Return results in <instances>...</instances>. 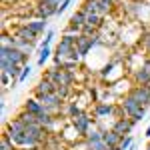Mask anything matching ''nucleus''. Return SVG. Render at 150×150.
<instances>
[{
	"instance_id": "obj_1",
	"label": "nucleus",
	"mask_w": 150,
	"mask_h": 150,
	"mask_svg": "<svg viewBox=\"0 0 150 150\" xmlns=\"http://www.w3.org/2000/svg\"><path fill=\"white\" fill-rule=\"evenodd\" d=\"M118 108H120L122 116H126V118H130V120H134L136 124L146 116V106H142L138 100H134L130 94H124V96L120 98Z\"/></svg>"
},
{
	"instance_id": "obj_2",
	"label": "nucleus",
	"mask_w": 150,
	"mask_h": 150,
	"mask_svg": "<svg viewBox=\"0 0 150 150\" xmlns=\"http://www.w3.org/2000/svg\"><path fill=\"white\" fill-rule=\"evenodd\" d=\"M44 78H48L50 82H54L56 86H72L74 84V72H70V70L62 68V66H50V68L44 70V74H42Z\"/></svg>"
},
{
	"instance_id": "obj_3",
	"label": "nucleus",
	"mask_w": 150,
	"mask_h": 150,
	"mask_svg": "<svg viewBox=\"0 0 150 150\" xmlns=\"http://www.w3.org/2000/svg\"><path fill=\"white\" fill-rule=\"evenodd\" d=\"M0 58H8L12 64H20V66H24V64H28V58H30V54H26V52H22V50H18V48H14V46L2 44Z\"/></svg>"
},
{
	"instance_id": "obj_4",
	"label": "nucleus",
	"mask_w": 150,
	"mask_h": 150,
	"mask_svg": "<svg viewBox=\"0 0 150 150\" xmlns=\"http://www.w3.org/2000/svg\"><path fill=\"white\" fill-rule=\"evenodd\" d=\"M70 124L76 128V130H78V134H80L82 138H84V136H86V134H88V132H90V130L94 128V118H92V116H88L86 112H84L82 116L74 118V120H70Z\"/></svg>"
},
{
	"instance_id": "obj_5",
	"label": "nucleus",
	"mask_w": 150,
	"mask_h": 150,
	"mask_svg": "<svg viewBox=\"0 0 150 150\" xmlns=\"http://www.w3.org/2000/svg\"><path fill=\"white\" fill-rule=\"evenodd\" d=\"M116 110H118V106L112 102H96L92 108V116H94V120H104V118L112 116Z\"/></svg>"
},
{
	"instance_id": "obj_6",
	"label": "nucleus",
	"mask_w": 150,
	"mask_h": 150,
	"mask_svg": "<svg viewBox=\"0 0 150 150\" xmlns=\"http://www.w3.org/2000/svg\"><path fill=\"white\" fill-rule=\"evenodd\" d=\"M128 94L134 98V100H138L142 106H150V88L148 86H138V84H134V86H130V90Z\"/></svg>"
},
{
	"instance_id": "obj_7",
	"label": "nucleus",
	"mask_w": 150,
	"mask_h": 150,
	"mask_svg": "<svg viewBox=\"0 0 150 150\" xmlns=\"http://www.w3.org/2000/svg\"><path fill=\"white\" fill-rule=\"evenodd\" d=\"M134 126H136V122H134V120H130V118H126V116H120V118H116V120H114L112 130L124 138V136H128V134L132 132V128H134Z\"/></svg>"
},
{
	"instance_id": "obj_8",
	"label": "nucleus",
	"mask_w": 150,
	"mask_h": 150,
	"mask_svg": "<svg viewBox=\"0 0 150 150\" xmlns=\"http://www.w3.org/2000/svg\"><path fill=\"white\" fill-rule=\"evenodd\" d=\"M30 12L34 14V18L48 20V18H52V16H56V6H48V4H42V2H36Z\"/></svg>"
},
{
	"instance_id": "obj_9",
	"label": "nucleus",
	"mask_w": 150,
	"mask_h": 150,
	"mask_svg": "<svg viewBox=\"0 0 150 150\" xmlns=\"http://www.w3.org/2000/svg\"><path fill=\"white\" fill-rule=\"evenodd\" d=\"M12 34L18 36L20 40H24V42H28V44H34V46H36V42H38V34H34V32H32L30 28H26L24 24H20L18 28H14Z\"/></svg>"
},
{
	"instance_id": "obj_10",
	"label": "nucleus",
	"mask_w": 150,
	"mask_h": 150,
	"mask_svg": "<svg viewBox=\"0 0 150 150\" xmlns=\"http://www.w3.org/2000/svg\"><path fill=\"white\" fill-rule=\"evenodd\" d=\"M24 26L26 28H30L34 34H44V32H48L50 28H48V20H40V18H28V20H24Z\"/></svg>"
},
{
	"instance_id": "obj_11",
	"label": "nucleus",
	"mask_w": 150,
	"mask_h": 150,
	"mask_svg": "<svg viewBox=\"0 0 150 150\" xmlns=\"http://www.w3.org/2000/svg\"><path fill=\"white\" fill-rule=\"evenodd\" d=\"M56 84H54V82H50L48 80V78H44V76H42V78H40V80H38V84H36L34 86V96H40V94H54L56 92Z\"/></svg>"
},
{
	"instance_id": "obj_12",
	"label": "nucleus",
	"mask_w": 150,
	"mask_h": 150,
	"mask_svg": "<svg viewBox=\"0 0 150 150\" xmlns=\"http://www.w3.org/2000/svg\"><path fill=\"white\" fill-rule=\"evenodd\" d=\"M22 108H24V110H28L30 114H36V116H42V114H46V112H48V110L36 100L34 96H32V98H26L24 104H22Z\"/></svg>"
},
{
	"instance_id": "obj_13",
	"label": "nucleus",
	"mask_w": 150,
	"mask_h": 150,
	"mask_svg": "<svg viewBox=\"0 0 150 150\" xmlns=\"http://www.w3.org/2000/svg\"><path fill=\"white\" fill-rule=\"evenodd\" d=\"M62 114L66 116L68 120H74V118H78V116L84 114V110L78 106V102H64V106H62Z\"/></svg>"
},
{
	"instance_id": "obj_14",
	"label": "nucleus",
	"mask_w": 150,
	"mask_h": 150,
	"mask_svg": "<svg viewBox=\"0 0 150 150\" xmlns=\"http://www.w3.org/2000/svg\"><path fill=\"white\" fill-rule=\"evenodd\" d=\"M70 26H74V28H78L82 32V28L86 26V14H84V10H76L72 16H70V20H68Z\"/></svg>"
},
{
	"instance_id": "obj_15",
	"label": "nucleus",
	"mask_w": 150,
	"mask_h": 150,
	"mask_svg": "<svg viewBox=\"0 0 150 150\" xmlns=\"http://www.w3.org/2000/svg\"><path fill=\"white\" fill-rule=\"evenodd\" d=\"M102 140L106 142V144H108V146H110V148H116V146L120 144V140H122V136H120V134H116L114 130L110 128V130H106V132L102 134Z\"/></svg>"
},
{
	"instance_id": "obj_16",
	"label": "nucleus",
	"mask_w": 150,
	"mask_h": 150,
	"mask_svg": "<svg viewBox=\"0 0 150 150\" xmlns=\"http://www.w3.org/2000/svg\"><path fill=\"white\" fill-rule=\"evenodd\" d=\"M16 118H18L20 122H24L26 126H28V124H38V116H36V114H30V112H28V110H24V108L18 112V114H16Z\"/></svg>"
},
{
	"instance_id": "obj_17",
	"label": "nucleus",
	"mask_w": 150,
	"mask_h": 150,
	"mask_svg": "<svg viewBox=\"0 0 150 150\" xmlns=\"http://www.w3.org/2000/svg\"><path fill=\"white\" fill-rule=\"evenodd\" d=\"M50 54H52V50H50V48H38V60H36V64H38L40 68H44V64L48 62Z\"/></svg>"
},
{
	"instance_id": "obj_18",
	"label": "nucleus",
	"mask_w": 150,
	"mask_h": 150,
	"mask_svg": "<svg viewBox=\"0 0 150 150\" xmlns=\"http://www.w3.org/2000/svg\"><path fill=\"white\" fill-rule=\"evenodd\" d=\"M54 36H56V32H54V30L50 28L46 34H44V38L40 40V48H50V44L54 42Z\"/></svg>"
},
{
	"instance_id": "obj_19",
	"label": "nucleus",
	"mask_w": 150,
	"mask_h": 150,
	"mask_svg": "<svg viewBox=\"0 0 150 150\" xmlns=\"http://www.w3.org/2000/svg\"><path fill=\"white\" fill-rule=\"evenodd\" d=\"M70 92H72V86H58V88H56V94L62 98V100H64V102L68 100Z\"/></svg>"
},
{
	"instance_id": "obj_20",
	"label": "nucleus",
	"mask_w": 150,
	"mask_h": 150,
	"mask_svg": "<svg viewBox=\"0 0 150 150\" xmlns=\"http://www.w3.org/2000/svg\"><path fill=\"white\" fill-rule=\"evenodd\" d=\"M0 150H16L14 142H12L6 134H2V142H0Z\"/></svg>"
},
{
	"instance_id": "obj_21",
	"label": "nucleus",
	"mask_w": 150,
	"mask_h": 150,
	"mask_svg": "<svg viewBox=\"0 0 150 150\" xmlns=\"http://www.w3.org/2000/svg\"><path fill=\"white\" fill-rule=\"evenodd\" d=\"M32 74V66L30 64H24V68H22V74H20V78H18V84H22V82L28 80V76Z\"/></svg>"
},
{
	"instance_id": "obj_22",
	"label": "nucleus",
	"mask_w": 150,
	"mask_h": 150,
	"mask_svg": "<svg viewBox=\"0 0 150 150\" xmlns=\"http://www.w3.org/2000/svg\"><path fill=\"white\" fill-rule=\"evenodd\" d=\"M132 144H134V138H132V136L128 134V136H124V138L120 140V144H118V148H120V150H128L130 146H132Z\"/></svg>"
},
{
	"instance_id": "obj_23",
	"label": "nucleus",
	"mask_w": 150,
	"mask_h": 150,
	"mask_svg": "<svg viewBox=\"0 0 150 150\" xmlns=\"http://www.w3.org/2000/svg\"><path fill=\"white\" fill-rule=\"evenodd\" d=\"M72 2H74V0H64V2H62V4L56 8V16H62V14H64V12L72 6Z\"/></svg>"
},
{
	"instance_id": "obj_24",
	"label": "nucleus",
	"mask_w": 150,
	"mask_h": 150,
	"mask_svg": "<svg viewBox=\"0 0 150 150\" xmlns=\"http://www.w3.org/2000/svg\"><path fill=\"white\" fill-rule=\"evenodd\" d=\"M62 34H64V36H74V38H78L82 32L78 30V28H74V26H70V24H68V26L64 28V32H62Z\"/></svg>"
},
{
	"instance_id": "obj_25",
	"label": "nucleus",
	"mask_w": 150,
	"mask_h": 150,
	"mask_svg": "<svg viewBox=\"0 0 150 150\" xmlns=\"http://www.w3.org/2000/svg\"><path fill=\"white\" fill-rule=\"evenodd\" d=\"M38 2H42V4H48V6H60V4H62V2H64V0H38Z\"/></svg>"
},
{
	"instance_id": "obj_26",
	"label": "nucleus",
	"mask_w": 150,
	"mask_h": 150,
	"mask_svg": "<svg viewBox=\"0 0 150 150\" xmlns=\"http://www.w3.org/2000/svg\"><path fill=\"white\" fill-rule=\"evenodd\" d=\"M144 46H146V52H148V56H150V34L144 36Z\"/></svg>"
},
{
	"instance_id": "obj_27",
	"label": "nucleus",
	"mask_w": 150,
	"mask_h": 150,
	"mask_svg": "<svg viewBox=\"0 0 150 150\" xmlns=\"http://www.w3.org/2000/svg\"><path fill=\"white\" fill-rule=\"evenodd\" d=\"M144 136H146V138L150 140V124H148V128H146V132H144Z\"/></svg>"
},
{
	"instance_id": "obj_28",
	"label": "nucleus",
	"mask_w": 150,
	"mask_h": 150,
	"mask_svg": "<svg viewBox=\"0 0 150 150\" xmlns=\"http://www.w3.org/2000/svg\"><path fill=\"white\" fill-rule=\"evenodd\" d=\"M128 150H138V144L134 142V144H132V146H130V148H128Z\"/></svg>"
},
{
	"instance_id": "obj_29",
	"label": "nucleus",
	"mask_w": 150,
	"mask_h": 150,
	"mask_svg": "<svg viewBox=\"0 0 150 150\" xmlns=\"http://www.w3.org/2000/svg\"><path fill=\"white\" fill-rule=\"evenodd\" d=\"M146 150H150V144H148V146H146Z\"/></svg>"
},
{
	"instance_id": "obj_30",
	"label": "nucleus",
	"mask_w": 150,
	"mask_h": 150,
	"mask_svg": "<svg viewBox=\"0 0 150 150\" xmlns=\"http://www.w3.org/2000/svg\"><path fill=\"white\" fill-rule=\"evenodd\" d=\"M16 150H20V148H16Z\"/></svg>"
},
{
	"instance_id": "obj_31",
	"label": "nucleus",
	"mask_w": 150,
	"mask_h": 150,
	"mask_svg": "<svg viewBox=\"0 0 150 150\" xmlns=\"http://www.w3.org/2000/svg\"><path fill=\"white\" fill-rule=\"evenodd\" d=\"M114 2H116V0H114Z\"/></svg>"
}]
</instances>
